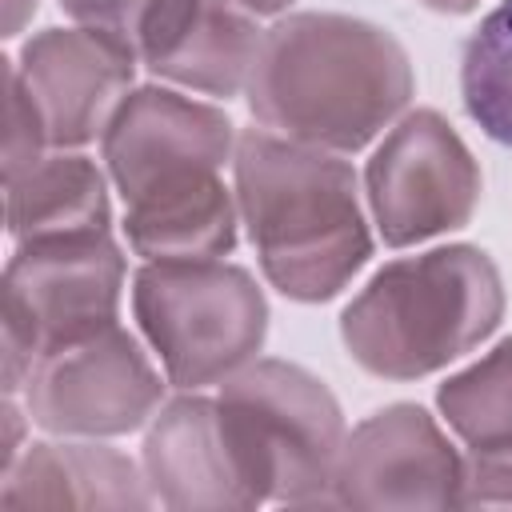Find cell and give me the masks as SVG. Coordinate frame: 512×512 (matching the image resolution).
I'll use <instances>...</instances> for the list:
<instances>
[{"label":"cell","mask_w":512,"mask_h":512,"mask_svg":"<svg viewBox=\"0 0 512 512\" xmlns=\"http://www.w3.org/2000/svg\"><path fill=\"white\" fill-rule=\"evenodd\" d=\"M96 228H108V188L92 160L56 152L8 180V236L16 244Z\"/></svg>","instance_id":"obj_14"},{"label":"cell","mask_w":512,"mask_h":512,"mask_svg":"<svg viewBox=\"0 0 512 512\" xmlns=\"http://www.w3.org/2000/svg\"><path fill=\"white\" fill-rule=\"evenodd\" d=\"M368 204L384 244L404 248L460 228L480 200V168L452 124L408 112L368 160Z\"/></svg>","instance_id":"obj_8"},{"label":"cell","mask_w":512,"mask_h":512,"mask_svg":"<svg viewBox=\"0 0 512 512\" xmlns=\"http://www.w3.org/2000/svg\"><path fill=\"white\" fill-rule=\"evenodd\" d=\"M260 40L264 32L252 24V12L232 0H200L192 24L164 52V60L152 64V72L208 96H232L248 84Z\"/></svg>","instance_id":"obj_15"},{"label":"cell","mask_w":512,"mask_h":512,"mask_svg":"<svg viewBox=\"0 0 512 512\" xmlns=\"http://www.w3.org/2000/svg\"><path fill=\"white\" fill-rule=\"evenodd\" d=\"M460 92L484 136L512 148V0H500L468 36L460 56Z\"/></svg>","instance_id":"obj_17"},{"label":"cell","mask_w":512,"mask_h":512,"mask_svg":"<svg viewBox=\"0 0 512 512\" xmlns=\"http://www.w3.org/2000/svg\"><path fill=\"white\" fill-rule=\"evenodd\" d=\"M124 256L108 228L20 240L4 272V392H20L36 360L116 324Z\"/></svg>","instance_id":"obj_7"},{"label":"cell","mask_w":512,"mask_h":512,"mask_svg":"<svg viewBox=\"0 0 512 512\" xmlns=\"http://www.w3.org/2000/svg\"><path fill=\"white\" fill-rule=\"evenodd\" d=\"M216 400L260 504H328L344 420L336 396L312 372L252 360L224 380Z\"/></svg>","instance_id":"obj_6"},{"label":"cell","mask_w":512,"mask_h":512,"mask_svg":"<svg viewBox=\"0 0 512 512\" xmlns=\"http://www.w3.org/2000/svg\"><path fill=\"white\" fill-rule=\"evenodd\" d=\"M504 316V280L488 252L448 244L392 260L344 308L340 340L360 368L416 380L476 348Z\"/></svg>","instance_id":"obj_4"},{"label":"cell","mask_w":512,"mask_h":512,"mask_svg":"<svg viewBox=\"0 0 512 512\" xmlns=\"http://www.w3.org/2000/svg\"><path fill=\"white\" fill-rule=\"evenodd\" d=\"M132 308L164 376L192 392L252 364L268 332L264 292L224 260H148L136 272Z\"/></svg>","instance_id":"obj_5"},{"label":"cell","mask_w":512,"mask_h":512,"mask_svg":"<svg viewBox=\"0 0 512 512\" xmlns=\"http://www.w3.org/2000/svg\"><path fill=\"white\" fill-rule=\"evenodd\" d=\"M148 476L104 444H28L4 468V508H148Z\"/></svg>","instance_id":"obj_13"},{"label":"cell","mask_w":512,"mask_h":512,"mask_svg":"<svg viewBox=\"0 0 512 512\" xmlns=\"http://www.w3.org/2000/svg\"><path fill=\"white\" fill-rule=\"evenodd\" d=\"M436 400L468 452H512V340L456 372Z\"/></svg>","instance_id":"obj_16"},{"label":"cell","mask_w":512,"mask_h":512,"mask_svg":"<svg viewBox=\"0 0 512 512\" xmlns=\"http://www.w3.org/2000/svg\"><path fill=\"white\" fill-rule=\"evenodd\" d=\"M464 456L416 404L368 416L340 448L328 504L348 508H452L460 504Z\"/></svg>","instance_id":"obj_10"},{"label":"cell","mask_w":512,"mask_h":512,"mask_svg":"<svg viewBox=\"0 0 512 512\" xmlns=\"http://www.w3.org/2000/svg\"><path fill=\"white\" fill-rule=\"evenodd\" d=\"M32 12H36V0H4V36H16Z\"/></svg>","instance_id":"obj_20"},{"label":"cell","mask_w":512,"mask_h":512,"mask_svg":"<svg viewBox=\"0 0 512 512\" xmlns=\"http://www.w3.org/2000/svg\"><path fill=\"white\" fill-rule=\"evenodd\" d=\"M144 476L164 508H256L220 400L180 396L160 408L144 436Z\"/></svg>","instance_id":"obj_12"},{"label":"cell","mask_w":512,"mask_h":512,"mask_svg":"<svg viewBox=\"0 0 512 512\" xmlns=\"http://www.w3.org/2000/svg\"><path fill=\"white\" fill-rule=\"evenodd\" d=\"M420 4H428L432 12H468V8H476L480 0H420Z\"/></svg>","instance_id":"obj_22"},{"label":"cell","mask_w":512,"mask_h":512,"mask_svg":"<svg viewBox=\"0 0 512 512\" xmlns=\"http://www.w3.org/2000/svg\"><path fill=\"white\" fill-rule=\"evenodd\" d=\"M412 64L400 40L340 12L276 20L244 84L252 116L276 136L356 152L412 100Z\"/></svg>","instance_id":"obj_2"},{"label":"cell","mask_w":512,"mask_h":512,"mask_svg":"<svg viewBox=\"0 0 512 512\" xmlns=\"http://www.w3.org/2000/svg\"><path fill=\"white\" fill-rule=\"evenodd\" d=\"M12 64L44 120L48 144L80 148L104 136L128 100L136 56L76 24L32 36Z\"/></svg>","instance_id":"obj_11"},{"label":"cell","mask_w":512,"mask_h":512,"mask_svg":"<svg viewBox=\"0 0 512 512\" xmlns=\"http://www.w3.org/2000/svg\"><path fill=\"white\" fill-rule=\"evenodd\" d=\"M232 172L240 224L284 296L328 300L372 256L356 176L328 148L252 128L236 140Z\"/></svg>","instance_id":"obj_3"},{"label":"cell","mask_w":512,"mask_h":512,"mask_svg":"<svg viewBox=\"0 0 512 512\" xmlns=\"http://www.w3.org/2000/svg\"><path fill=\"white\" fill-rule=\"evenodd\" d=\"M160 396L156 368L120 324L40 356L24 380L28 420L60 436L132 432L156 412Z\"/></svg>","instance_id":"obj_9"},{"label":"cell","mask_w":512,"mask_h":512,"mask_svg":"<svg viewBox=\"0 0 512 512\" xmlns=\"http://www.w3.org/2000/svg\"><path fill=\"white\" fill-rule=\"evenodd\" d=\"M236 8H244V12H252V16H272V12H284L292 0H232Z\"/></svg>","instance_id":"obj_21"},{"label":"cell","mask_w":512,"mask_h":512,"mask_svg":"<svg viewBox=\"0 0 512 512\" xmlns=\"http://www.w3.org/2000/svg\"><path fill=\"white\" fill-rule=\"evenodd\" d=\"M236 156L220 108L168 88H136L104 132V164L124 200L128 244L148 260H216L236 244L240 208L220 180Z\"/></svg>","instance_id":"obj_1"},{"label":"cell","mask_w":512,"mask_h":512,"mask_svg":"<svg viewBox=\"0 0 512 512\" xmlns=\"http://www.w3.org/2000/svg\"><path fill=\"white\" fill-rule=\"evenodd\" d=\"M48 132L44 120L16 72V64H4V180L20 176L24 168H32L44 156Z\"/></svg>","instance_id":"obj_19"},{"label":"cell","mask_w":512,"mask_h":512,"mask_svg":"<svg viewBox=\"0 0 512 512\" xmlns=\"http://www.w3.org/2000/svg\"><path fill=\"white\" fill-rule=\"evenodd\" d=\"M60 8L152 68L192 24L200 0H60Z\"/></svg>","instance_id":"obj_18"}]
</instances>
